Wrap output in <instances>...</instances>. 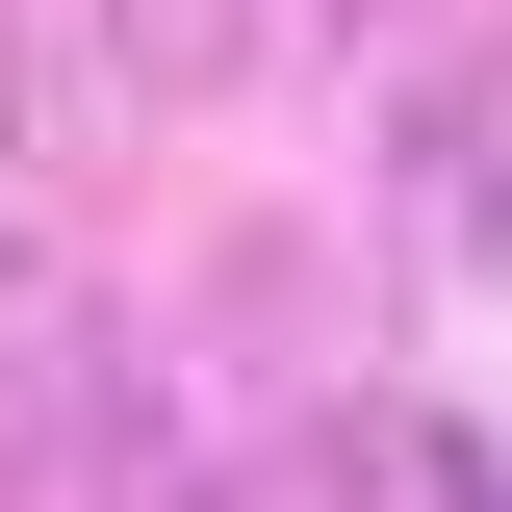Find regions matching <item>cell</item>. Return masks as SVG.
<instances>
[{"instance_id": "6da1fadb", "label": "cell", "mask_w": 512, "mask_h": 512, "mask_svg": "<svg viewBox=\"0 0 512 512\" xmlns=\"http://www.w3.org/2000/svg\"><path fill=\"white\" fill-rule=\"evenodd\" d=\"M103 26H128V77H180V103L256 52V0H103Z\"/></svg>"}]
</instances>
